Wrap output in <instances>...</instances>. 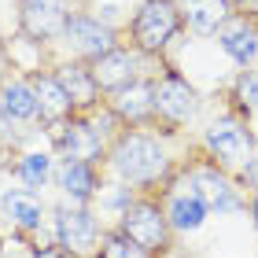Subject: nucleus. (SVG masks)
I'll return each mask as SVG.
<instances>
[{
  "label": "nucleus",
  "instance_id": "obj_28",
  "mask_svg": "<svg viewBox=\"0 0 258 258\" xmlns=\"http://www.w3.org/2000/svg\"><path fill=\"white\" fill-rule=\"evenodd\" d=\"M229 4H232V15H243V19L258 22V0H229Z\"/></svg>",
  "mask_w": 258,
  "mask_h": 258
},
{
  "label": "nucleus",
  "instance_id": "obj_24",
  "mask_svg": "<svg viewBox=\"0 0 258 258\" xmlns=\"http://www.w3.org/2000/svg\"><path fill=\"white\" fill-rule=\"evenodd\" d=\"M232 100H236L240 114L258 111V67H247V70L236 74V81H232Z\"/></svg>",
  "mask_w": 258,
  "mask_h": 258
},
{
  "label": "nucleus",
  "instance_id": "obj_16",
  "mask_svg": "<svg viewBox=\"0 0 258 258\" xmlns=\"http://www.w3.org/2000/svg\"><path fill=\"white\" fill-rule=\"evenodd\" d=\"M214 37L221 44V52H225L240 70L254 67V59H258V22L243 19V15H232Z\"/></svg>",
  "mask_w": 258,
  "mask_h": 258
},
{
  "label": "nucleus",
  "instance_id": "obj_17",
  "mask_svg": "<svg viewBox=\"0 0 258 258\" xmlns=\"http://www.w3.org/2000/svg\"><path fill=\"white\" fill-rule=\"evenodd\" d=\"M184 26H188L196 37H214V33L232 19V4L229 0H177Z\"/></svg>",
  "mask_w": 258,
  "mask_h": 258
},
{
  "label": "nucleus",
  "instance_id": "obj_5",
  "mask_svg": "<svg viewBox=\"0 0 258 258\" xmlns=\"http://www.w3.org/2000/svg\"><path fill=\"white\" fill-rule=\"evenodd\" d=\"M44 133L52 137V148L59 159H78V162H96L100 166L111 148V140L96 129V122L89 114H70L67 122H55Z\"/></svg>",
  "mask_w": 258,
  "mask_h": 258
},
{
  "label": "nucleus",
  "instance_id": "obj_3",
  "mask_svg": "<svg viewBox=\"0 0 258 258\" xmlns=\"http://www.w3.org/2000/svg\"><path fill=\"white\" fill-rule=\"evenodd\" d=\"M114 229H122L133 243H140L144 251L151 254H166L173 247V229H170V218H166V210H162L159 199H151V196H137L133 203H129V210L118 218V225Z\"/></svg>",
  "mask_w": 258,
  "mask_h": 258
},
{
  "label": "nucleus",
  "instance_id": "obj_15",
  "mask_svg": "<svg viewBox=\"0 0 258 258\" xmlns=\"http://www.w3.org/2000/svg\"><path fill=\"white\" fill-rule=\"evenodd\" d=\"M151 78H137L133 85H125L122 92H114L107 100V107L122 118L125 129H144L155 122V96H151Z\"/></svg>",
  "mask_w": 258,
  "mask_h": 258
},
{
  "label": "nucleus",
  "instance_id": "obj_2",
  "mask_svg": "<svg viewBox=\"0 0 258 258\" xmlns=\"http://www.w3.org/2000/svg\"><path fill=\"white\" fill-rule=\"evenodd\" d=\"M184 30L177 0H140L129 19V48L140 55H162Z\"/></svg>",
  "mask_w": 258,
  "mask_h": 258
},
{
  "label": "nucleus",
  "instance_id": "obj_13",
  "mask_svg": "<svg viewBox=\"0 0 258 258\" xmlns=\"http://www.w3.org/2000/svg\"><path fill=\"white\" fill-rule=\"evenodd\" d=\"M55 81L63 85V92L70 96L74 103V114H92L103 103V92L96 85V78H92V67L81 63V59H59L52 67Z\"/></svg>",
  "mask_w": 258,
  "mask_h": 258
},
{
  "label": "nucleus",
  "instance_id": "obj_9",
  "mask_svg": "<svg viewBox=\"0 0 258 258\" xmlns=\"http://www.w3.org/2000/svg\"><path fill=\"white\" fill-rule=\"evenodd\" d=\"M203 148H207V155L214 159L218 166H225V170L229 166H240L243 170V162L254 155L258 140H254V133L240 118H218V122L207 125Z\"/></svg>",
  "mask_w": 258,
  "mask_h": 258
},
{
  "label": "nucleus",
  "instance_id": "obj_1",
  "mask_svg": "<svg viewBox=\"0 0 258 258\" xmlns=\"http://www.w3.org/2000/svg\"><path fill=\"white\" fill-rule=\"evenodd\" d=\"M107 170L114 173L118 181L133 184L137 192H155L159 184L170 181L173 173V159L166 144L155 137V133H144V129H122L118 137L111 140L107 148Z\"/></svg>",
  "mask_w": 258,
  "mask_h": 258
},
{
  "label": "nucleus",
  "instance_id": "obj_23",
  "mask_svg": "<svg viewBox=\"0 0 258 258\" xmlns=\"http://www.w3.org/2000/svg\"><path fill=\"white\" fill-rule=\"evenodd\" d=\"M92 258H155V254L144 251L140 243H133L122 229H107V232L100 236V247H96V254H92Z\"/></svg>",
  "mask_w": 258,
  "mask_h": 258
},
{
  "label": "nucleus",
  "instance_id": "obj_20",
  "mask_svg": "<svg viewBox=\"0 0 258 258\" xmlns=\"http://www.w3.org/2000/svg\"><path fill=\"white\" fill-rule=\"evenodd\" d=\"M162 210H166L173 232H196V229H203V221L210 218V207H207L192 188L173 192V196L166 199V207H162Z\"/></svg>",
  "mask_w": 258,
  "mask_h": 258
},
{
  "label": "nucleus",
  "instance_id": "obj_7",
  "mask_svg": "<svg viewBox=\"0 0 258 258\" xmlns=\"http://www.w3.org/2000/svg\"><path fill=\"white\" fill-rule=\"evenodd\" d=\"M59 41H67L70 59H81V63H96L100 55H107L111 48L122 44L118 30L107 26V22H100V19H92L89 11H74V15H70Z\"/></svg>",
  "mask_w": 258,
  "mask_h": 258
},
{
  "label": "nucleus",
  "instance_id": "obj_29",
  "mask_svg": "<svg viewBox=\"0 0 258 258\" xmlns=\"http://www.w3.org/2000/svg\"><path fill=\"white\" fill-rule=\"evenodd\" d=\"M247 207H251V218H254V229H258V196H251Z\"/></svg>",
  "mask_w": 258,
  "mask_h": 258
},
{
  "label": "nucleus",
  "instance_id": "obj_22",
  "mask_svg": "<svg viewBox=\"0 0 258 258\" xmlns=\"http://www.w3.org/2000/svg\"><path fill=\"white\" fill-rule=\"evenodd\" d=\"M41 48H44L41 41H33V37H26V33L19 30L15 37L8 41L4 52H8L11 67H15L22 78H33V74H41V70H44V67H41Z\"/></svg>",
  "mask_w": 258,
  "mask_h": 258
},
{
  "label": "nucleus",
  "instance_id": "obj_10",
  "mask_svg": "<svg viewBox=\"0 0 258 258\" xmlns=\"http://www.w3.org/2000/svg\"><path fill=\"white\" fill-rule=\"evenodd\" d=\"M70 15L74 11H70L67 0H22L19 4V30L41 44H52L63 37Z\"/></svg>",
  "mask_w": 258,
  "mask_h": 258
},
{
  "label": "nucleus",
  "instance_id": "obj_25",
  "mask_svg": "<svg viewBox=\"0 0 258 258\" xmlns=\"http://www.w3.org/2000/svg\"><path fill=\"white\" fill-rule=\"evenodd\" d=\"M140 192L133 188V184H125V181H118V184H103L100 188V210H107V214H114V218H122L125 210H129V203H133Z\"/></svg>",
  "mask_w": 258,
  "mask_h": 258
},
{
  "label": "nucleus",
  "instance_id": "obj_19",
  "mask_svg": "<svg viewBox=\"0 0 258 258\" xmlns=\"http://www.w3.org/2000/svg\"><path fill=\"white\" fill-rule=\"evenodd\" d=\"M0 107L15 125H30L41 118L37 111V92H33L30 78H4L0 81Z\"/></svg>",
  "mask_w": 258,
  "mask_h": 258
},
{
  "label": "nucleus",
  "instance_id": "obj_27",
  "mask_svg": "<svg viewBox=\"0 0 258 258\" xmlns=\"http://www.w3.org/2000/svg\"><path fill=\"white\" fill-rule=\"evenodd\" d=\"M30 258H78V254H70L67 247H59V243H41V247H30Z\"/></svg>",
  "mask_w": 258,
  "mask_h": 258
},
{
  "label": "nucleus",
  "instance_id": "obj_31",
  "mask_svg": "<svg viewBox=\"0 0 258 258\" xmlns=\"http://www.w3.org/2000/svg\"><path fill=\"white\" fill-rule=\"evenodd\" d=\"M0 155H4V144H0Z\"/></svg>",
  "mask_w": 258,
  "mask_h": 258
},
{
  "label": "nucleus",
  "instance_id": "obj_12",
  "mask_svg": "<svg viewBox=\"0 0 258 258\" xmlns=\"http://www.w3.org/2000/svg\"><path fill=\"white\" fill-rule=\"evenodd\" d=\"M55 188L63 192V199L70 203H92L103 188V173L96 162H78V159H59L55 155V173H52Z\"/></svg>",
  "mask_w": 258,
  "mask_h": 258
},
{
  "label": "nucleus",
  "instance_id": "obj_4",
  "mask_svg": "<svg viewBox=\"0 0 258 258\" xmlns=\"http://www.w3.org/2000/svg\"><path fill=\"white\" fill-rule=\"evenodd\" d=\"M100 236H103V229H100V218H96L92 207L70 203V199H63L59 207H52V240L59 247H67L70 254H78V258L96 254Z\"/></svg>",
  "mask_w": 258,
  "mask_h": 258
},
{
  "label": "nucleus",
  "instance_id": "obj_30",
  "mask_svg": "<svg viewBox=\"0 0 258 258\" xmlns=\"http://www.w3.org/2000/svg\"><path fill=\"white\" fill-rule=\"evenodd\" d=\"M0 258H4V236H0Z\"/></svg>",
  "mask_w": 258,
  "mask_h": 258
},
{
  "label": "nucleus",
  "instance_id": "obj_26",
  "mask_svg": "<svg viewBox=\"0 0 258 258\" xmlns=\"http://www.w3.org/2000/svg\"><path fill=\"white\" fill-rule=\"evenodd\" d=\"M240 184H247L251 196H258V155H251L247 162H243V170H240Z\"/></svg>",
  "mask_w": 258,
  "mask_h": 258
},
{
  "label": "nucleus",
  "instance_id": "obj_8",
  "mask_svg": "<svg viewBox=\"0 0 258 258\" xmlns=\"http://www.w3.org/2000/svg\"><path fill=\"white\" fill-rule=\"evenodd\" d=\"M151 96H155V118L166 125H184L199 111V92L188 85V78L177 70H162L151 78Z\"/></svg>",
  "mask_w": 258,
  "mask_h": 258
},
{
  "label": "nucleus",
  "instance_id": "obj_21",
  "mask_svg": "<svg viewBox=\"0 0 258 258\" xmlns=\"http://www.w3.org/2000/svg\"><path fill=\"white\" fill-rule=\"evenodd\" d=\"M11 173L22 181V188H44V184L52 181L55 173V155L52 151H22V155L15 159V166H11Z\"/></svg>",
  "mask_w": 258,
  "mask_h": 258
},
{
  "label": "nucleus",
  "instance_id": "obj_6",
  "mask_svg": "<svg viewBox=\"0 0 258 258\" xmlns=\"http://www.w3.org/2000/svg\"><path fill=\"white\" fill-rule=\"evenodd\" d=\"M184 188H192L214 214H232V210L247 207V196H243L240 181H232L225 166H218L214 159L196 162V166L184 170Z\"/></svg>",
  "mask_w": 258,
  "mask_h": 258
},
{
  "label": "nucleus",
  "instance_id": "obj_14",
  "mask_svg": "<svg viewBox=\"0 0 258 258\" xmlns=\"http://www.w3.org/2000/svg\"><path fill=\"white\" fill-rule=\"evenodd\" d=\"M140 59H144V55H140L137 48L118 44V48H111L107 55H100L96 63H89L103 96H114V92H122L125 85H133V81L140 78Z\"/></svg>",
  "mask_w": 258,
  "mask_h": 258
},
{
  "label": "nucleus",
  "instance_id": "obj_11",
  "mask_svg": "<svg viewBox=\"0 0 258 258\" xmlns=\"http://www.w3.org/2000/svg\"><path fill=\"white\" fill-rule=\"evenodd\" d=\"M48 203L41 199V192L33 188H8L0 192V218L8 221L11 229H19L22 236H33L48 225Z\"/></svg>",
  "mask_w": 258,
  "mask_h": 258
},
{
  "label": "nucleus",
  "instance_id": "obj_18",
  "mask_svg": "<svg viewBox=\"0 0 258 258\" xmlns=\"http://www.w3.org/2000/svg\"><path fill=\"white\" fill-rule=\"evenodd\" d=\"M30 85H33V92H37V111H41V122H44V125L67 122L70 114H74V103H70V96L63 92V85L55 81L52 70H41V74H33Z\"/></svg>",
  "mask_w": 258,
  "mask_h": 258
}]
</instances>
